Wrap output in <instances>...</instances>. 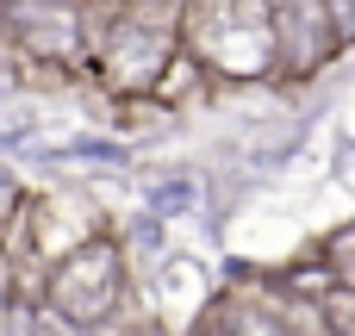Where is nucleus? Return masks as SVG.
<instances>
[{
  "label": "nucleus",
  "instance_id": "2",
  "mask_svg": "<svg viewBox=\"0 0 355 336\" xmlns=\"http://www.w3.org/2000/svg\"><path fill=\"white\" fill-rule=\"evenodd\" d=\"M0 6H6V0H0Z\"/></svg>",
  "mask_w": 355,
  "mask_h": 336
},
{
  "label": "nucleus",
  "instance_id": "1",
  "mask_svg": "<svg viewBox=\"0 0 355 336\" xmlns=\"http://www.w3.org/2000/svg\"><path fill=\"white\" fill-rule=\"evenodd\" d=\"M125 287H131L125 249L94 231L87 243H75L69 256H56V262L44 268V312L62 318L69 330L94 336L100 324H112V312L125 306Z\"/></svg>",
  "mask_w": 355,
  "mask_h": 336
}]
</instances>
